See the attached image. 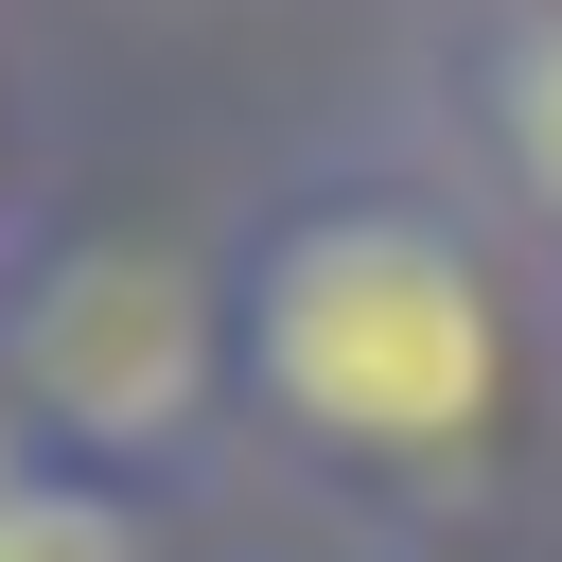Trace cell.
Here are the masks:
<instances>
[{"label": "cell", "instance_id": "obj_5", "mask_svg": "<svg viewBox=\"0 0 562 562\" xmlns=\"http://www.w3.org/2000/svg\"><path fill=\"white\" fill-rule=\"evenodd\" d=\"M35 228V123H18V70H0V246Z\"/></svg>", "mask_w": 562, "mask_h": 562}, {"label": "cell", "instance_id": "obj_4", "mask_svg": "<svg viewBox=\"0 0 562 562\" xmlns=\"http://www.w3.org/2000/svg\"><path fill=\"white\" fill-rule=\"evenodd\" d=\"M0 562H158V509L53 457H0Z\"/></svg>", "mask_w": 562, "mask_h": 562}, {"label": "cell", "instance_id": "obj_3", "mask_svg": "<svg viewBox=\"0 0 562 562\" xmlns=\"http://www.w3.org/2000/svg\"><path fill=\"white\" fill-rule=\"evenodd\" d=\"M439 158L562 299V0H474L439 53Z\"/></svg>", "mask_w": 562, "mask_h": 562}, {"label": "cell", "instance_id": "obj_1", "mask_svg": "<svg viewBox=\"0 0 562 562\" xmlns=\"http://www.w3.org/2000/svg\"><path fill=\"white\" fill-rule=\"evenodd\" d=\"M544 263L474 211L439 140L299 158L228 228V422L316 492L439 509L492 492L544 422Z\"/></svg>", "mask_w": 562, "mask_h": 562}, {"label": "cell", "instance_id": "obj_2", "mask_svg": "<svg viewBox=\"0 0 562 562\" xmlns=\"http://www.w3.org/2000/svg\"><path fill=\"white\" fill-rule=\"evenodd\" d=\"M228 439V246L158 211H35L0 246V457L193 492Z\"/></svg>", "mask_w": 562, "mask_h": 562}]
</instances>
